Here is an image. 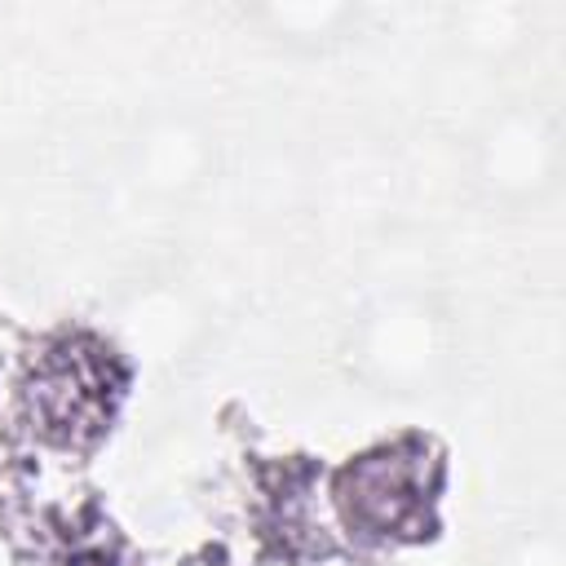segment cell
I'll return each mask as SVG.
<instances>
[{"instance_id": "obj_1", "label": "cell", "mask_w": 566, "mask_h": 566, "mask_svg": "<svg viewBox=\"0 0 566 566\" xmlns=\"http://www.w3.org/2000/svg\"><path fill=\"white\" fill-rule=\"evenodd\" d=\"M433 486L438 460H429L424 442L407 438L389 451L354 460L336 478V500L340 513L371 535H424Z\"/></svg>"}, {"instance_id": "obj_2", "label": "cell", "mask_w": 566, "mask_h": 566, "mask_svg": "<svg viewBox=\"0 0 566 566\" xmlns=\"http://www.w3.org/2000/svg\"><path fill=\"white\" fill-rule=\"evenodd\" d=\"M115 389H119L115 363L97 345L75 340L35 367L31 411L49 438L88 442L93 433H102L111 402H115Z\"/></svg>"}]
</instances>
